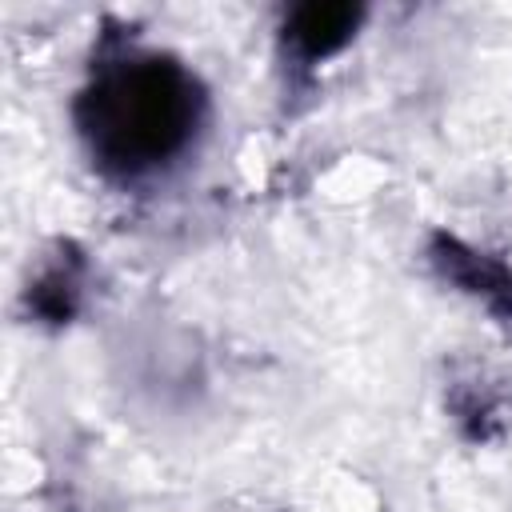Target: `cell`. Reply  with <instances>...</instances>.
<instances>
[{
  "mask_svg": "<svg viewBox=\"0 0 512 512\" xmlns=\"http://www.w3.org/2000/svg\"><path fill=\"white\" fill-rule=\"evenodd\" d=\"M92 156L120 176H140L172 160L196 132L200 88L168 56H132L100 72L76 104Z\"/></svg>",
  "mask_w": 512,
  "mask_h": 512,
  "instance_id": "1",
  "label": "cell"
},
{
  "mask_svg": "<svg viewBox=\"0 0 512 512\" xmlns=\"http://www.w3.org/2000/svg\"><path fill=\"white\" fill-rule=\"evenodd\" d=\"M356 20H360V8L352 4H304L288 20V36L308 60H316V56L336 52L352 36Z\"/></svg>",
  "mask_w": 512,
  "mask_h": 512,
  "instance_id": "2",
  "label": "cell"
}]
</instances>
